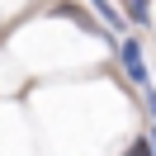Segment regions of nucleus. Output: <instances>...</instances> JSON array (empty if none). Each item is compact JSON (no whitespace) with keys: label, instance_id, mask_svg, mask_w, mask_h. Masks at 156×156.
Listing matches in <instances>:
<instances>
[{"label":"nucleus","instance_id":"f257e3e1","mask_svg":"<svg viewBox=\"0 0 156 156\" xmlns=\"http://www.w3.org/2000/svg\"><path fill=\"white\" fill-rule=\"evenodd\" d=\"M118 57H123V71H128V80H137L142 90H151V76H147V62H142V48H137L133 38H128V43H118Z\"/></svg>","mask_w":156,"mask_h":156},{"label":"nucleus","instance_id":"f03ea898","mask_svg":"<svg viewBox=\"0 0 156 156\" xmlns=\"http://www.w3.org/2000/svg\"><path fill=\"white\" fill-rule=\"evenodd\" d=\"M52 14H62V19H76V24H80V29H85V33H99V24L90 19L85 10H76V5H57V10H52ZM99 38H104V33H99Z\"/></svg>","mask_w":156,"mask_h":156},{"label":"nucleus","instance_id":"7ed1b4c3","mask_svg":"<svg viewBox=\"0 0 156 156\" xmlns=\"http://www.w3.org/2000/svg\"><path fill=\"white\" fill-rule=\"evenodd\" d=\"M123 5H128V14H133L137 24H147V19H151V10H147V0H123Z\"/></svg>","mask_w":156,"mask_h":156},{"label":"nucleus","instance_id":"20e7f679","mask_svg":"<svg viewBox=\"0 0 156 156\" xmlns=\"http://www.w3.org/2000/svg\"><path fill=\"white\" fill-rule=\"evenodd\" d=\"M123 156H151V142H147V137H137V142H133V147H128V151H123Z\"/></svg>","mask_w":156,"mask_h":156}]
</instances>
